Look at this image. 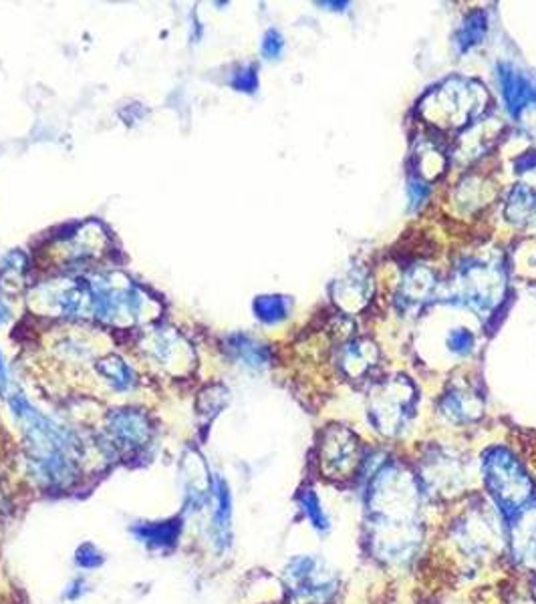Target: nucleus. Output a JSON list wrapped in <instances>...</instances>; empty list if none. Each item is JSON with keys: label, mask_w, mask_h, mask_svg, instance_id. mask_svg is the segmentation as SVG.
I'll return each instance as SVG.
<instances>
[{"label": "nucleus", "mask_w": 536, "mask_h": 604, "mask_svg": "<svg viewBox=\"0 0 536 604\" xmlns=\"http://www.w3.org/2000/svg\"><path fill=\"white\" fill-rule=\"evenodd\" d=\"M11 407L23 425L33 476L45 488H69L79 478L81 451L77 437L39 413L23 395H15Z\"/></svg>", "instance_id": "f257e3e1"}, {"label": "nucleus", "mask_w": 536, "mask_h": 604, "mask_svg": "<svg viewBox=\"0 0 536 604\" xmlns=\"http://www.w3.org/2000/svg\"><path fill=\"white\" fill-rule=\"evenodd\" d=\"M482 474L490 496L508 518L518 516L534 498V482L506 447H492L484 453Z\"/></svg>", "instance_id": "f03ea898"}, {"label": "nucleus", "mask_w": 536, "mask_h": 604, "mask_svg": "<svg viewBox=\"0 0 536 604\" xmlns=\"http://www.w3.org/2000/svg\"><path fill=\"white\" fill-rule=\"evenodd\" d=\"M93 317L107 325H131L142 321L150 300L138 286L127 278L115 274H103L89 282Z\"/></svg>", "instance_id": "7ed1b4c3"}, {"label": "nucleus", "mask_w": 536, "mask_h": 604, "mask_svg": "<svg viewBox=\"0 0 536 604\" xmlns=\"http://www.w3.org/2000/svg\"><path fill=\"white\" fill-rule=\"evenodd\" d=\"M486 99L482 85L466 79H450L428 95L422 103V111L430 121L442 127H462L484 111Z\"/></svg>", "instance_id": "20e7f679"}, {"label": "nucleus", "mask_w": 536, "mask_h": 604, "mask_svg": "<svg viewBox=\"0 0 536 604\" xmlns=\"http://www.w3.org/2000/svg\"><path fill=\"white\" fill-rule=\"evenodd\" d=\"M287 590L297 604H327L339 590V578L319 556H295L285 568Z\"/></svg>", "instance_id": "39448f33"}, {"label": "nucleus", "mask_w": 536, "mask_h": 604, "mask_svg": "<svg viewBox=\"0 0 536 604\" xmlns=\"http://www.w3.org/2000/svg\"><path fill=\"white\" fill-rule=\"evenodd\" d=\"M416 401L414 385L406 377L389 379L375 387L369 399V415L383 435H397L410 421Z\"/></svg>", "instance_id": "423d86ee"}, {"label": "nucleus", "mask_w": 536, "mask_h": 604, "mask_svg": "<svg viewBox=\"0 0 536 604\" xmlns=\"http://www.w3.org/2000/svg\"><path fill=\"white\" fill-rule=\"evenodd\" d=\"M321 468L327 478L347 480L361 472L365 456L361 453V441L357 435L341 425H333L325 429L321 441Z\"/></svg>", "instance_id": "0eeeda50"}, {"label": "nucleus", "mask_w": 536, "mask_h": 604, "mask_svg": "<svg viewBox=\"0 0 536 604\" xmlns=\"http://www.w3.org/2000/svg\"><path fill=\"white\" fill-rule=\"evenodd\" d=\"M35 298L45 302L47 311L61 317H93L91 288L83 280H57L43 286Z\"/></svg>", "instance_id": "6e6552de"}, {"label": "nucleus", "mask_w": 536, "mask_h": 604, "mask_svg": "<svg viewBox=\"0 0 536 604\" xmlns=\"http://www.w3.org/2000/svg\"><path fill=\"white\" fill-rule=\"evenodd\" d=\"M107 431L117 447L136 451L150 443L154 427L140 409H115L107 415Z\"/></svg>", "instance_id": "1a4fd4ad"}, {"label": "nucleus", "mask_w": 536, "mask_h": 604, "mask_svg": "<svg viewBox=\"0 0 536 604\" xmlns=\"http://www.w3.org/2000/svg\"><path fill=\"white\" fill-rule=\"evenodd\" d=\"M502 290V278L494 268L486 264L466 266L460 276V296L470 307L482 311L496 305V296Z\"/></svg>", "instance_id": "9d476101"}, {"label": "nucleus", "mask_w": 536, "mask_h": 604, "mask_svg": "<svg viewBox=\"0 0 536 604\" xmlns=\"http://www.w3.org/2000/svg\"><path fill=\"white\" fill-rule=\"evenodd\" d=\"M498 81L502 89V97L506 101V109L512 117H518L528 103L536 101L534 85L512 65H498Z\"/></svg>", "instance_id": "9b49d317"}, {"label": "nucleus", "mask_w": 536, "mask_h": 604, "mask_svg": "<svg viewBox=\"0 0 536 604\" xmlns=\"http://www.w3.org/2000/svg\"><path fill=\"white\" fill-rule=\"evenodd\" d=\"M131 534L150 550L170 552L178 546L182 534V518L174 516L158 522H140L131 528Z\"/></svg>", "instance_id": "f8f14e48"}, {"label": "nucleus", "mask_w": 536, "mask_h": 604, "mask_svg": "<svg viewBox=\"0 0 536 604\" xmlns=\"http://www.w3.org/2000/svg\"><path fill=\"white\" fill-rule=\"evenodd\" d=\"M148 351L150 355L162 363V367L178 369L180 365H186L190 361V345L172 331H158L148 339Z\"/></svg>", "instance_id": "ddd939ff"}, {"label": "nucleus", "mask_w": 536, "mask_h": 604, "mask_svg": "<svg viewBox=\"0 0 536 604\" xmlns=\"http://www.w3.org/2000/svg\"><path fill=\"white\" fill-rule=\"evenodd\" d=\"M212 538L214 544L224 550L230 546L232 538V498L228 484L222 478L214 480V496H212Z\"/></svg>", "instance_id": "4468645a"}, {"label": "nucleus", "mask_w": 536, "mask_h": 604, "mask_svg": "<svg viewBox=\"0 0 536 604\" xmlns=\"http://www.w3.org/2000/svg\"><path fill=\"white\" fill-rule=\"evenodd\" d=\"M373 290L371 278L367 272L361 270H351L349 274L343 276V280H339L335 284V300L339 302V307L353 313L357 309H361L365 302L369 300Z\"/></svg>", "instance_id": "2eb2a0df"}, {"label": "nucleus", "mask_w": 536, "mask_h": 604, "mask_svg": "<svg viewBox=\"0 0 536 604\" xmlns=\"http://www.w3.org/2000/svg\"><path fill=\"white\" fill-rule=\"evenodd\" d=\"M504 214L518 228H536V192L524 184L514 186L508 194Z\"/></svg>", "instance_id": "dca6fc26"}, {"label": "nucleus", "mask_w": 536, "mask_h": 604, "mask_svg": "<svg viewBox=\"0 0 536 604\" xmlns=\"http://www.w3.org/2000/svg\"><path fill=\"white\" fill-rule=\"evenodd\" d=\"M377 365V349L369 341H351L341 351V369L349 379L365 377Z\"/></svg>", "instance_id": "f3484780"}, {"label": "nucleus", "mask_w": 536, "mask_h": 604, "mask_svg": "<svg viewBox=\"0 0 536 604\" xmlns=\"http://www.w3.org/2000/svg\"><path fill=\"white\" fill-rule=\"evenodd\" d=\"M440 409L442 413L454 421V423H472L476 421L484 407H482V401L480 397H476L474 393L470 391H462V389H452L448 391L444 397H442V403H440Z\"/></svg>", "instance_id": "a211bd4d"}, {"label": "nucleus", "mask_w": 536, "mask_h": 604, "mask_svg": "<svg viewBox=\"0 0 536 604\" xmlns=\"http://www.w3.org/2000/svg\"><path fill=\"white\" fill-rule=\"evenodd\" d=\"M518 516L520 528L514 534V552L520 564L536 574V510L524 508Z\"/></svg>", "instance_id": "6ab92c4d"}, {"label": "nucleus", "mask_w": 536, "mask_h": 604, "mask_svg": "<svg viewBox=\"0 0 536 604\" xmlns=\"http://www.w3.org/2000/svg\"><path fill=\"white\" fill-rule=\"evenodd\" d=\"M97 369L117 391H127L133 387V383H136V375H133L131 367L121 357L115 355L105 357L97 363Z\"/></svg>", "instance_id": "aec40b11"}, {"label": "nucleus", "mask_w": 536, "mask_h": 604, "mask_svg": "<svg viewBox=\"0 0 536 604\" xmlns=\"http://www.w3.org/2000/svg\"><path fill=\"white\" fill-rule=\"evenodd\" d=\"M228 349L238 361H242L244 365H250V367H262L268 361L266 347L254 343L252 339H248L244 335L228 337Z\"/></svg>", "instance_id": "412c9836"}, {"label": "nucleus", "mask_w": 536, "mask_h": 604, "mask_svg": "<svg viewBox=\"0 0 536 604\" xmlns=\"http://www.w3.org/2000/svg\"><path fill=\"white\" fill-rule=\"evenodd\" d=\"M486 29H488V21H486V15L482 11H476V13L468 15V19L464 21L462 29L456 35L458 49L462 53H466L468 49H472L474 45H478L484 39Z\"/></svg>", "instance_id": "4be33fe9"}, {"label": "nucleus", "mask_w": 536, "mask_h": 604, "mask_svg": "<svg viewBox=\"0 0 536 604\" xmlns=\"http://www.w3.org/2000/svg\"><path fill=\"white\" fill-rule=\"evenodd\" d=\"M254 313L262 323H279L287 317L289 305L285 296H258L254 300Z\"/></svg>", "instance_id": "5701e85b"}, {"label": "nucleus", "mask_w": 536, "mask_h": 604, "mask_svg": "<svg viewBox=\"0 0 536 604\" xmlns=\"http://www.w3.org/2000/svg\"><path fill=\"white\" fill-rule=\"evenodd\" d=\"M436 290V276L428 268H416L410 272L404 284V292L410 300H424L430 298Z\"/></svg>", "instance_id": "b1692460"}, {"label": "nucleus", "mask_w": 536, "mask_h": 604, "mask_svg": "<svg viewBox=\"0 0 536 604\" xmlns=\"http://www.w3.org/2000/svg\"><path fill=\"white\" fill-rule=\"evenodd\" d=\"M297 500H299V506H301L303 514L311 522V526L319 532H327L329 530V516L325 514L319 496L313 490H303Z\"/></svg>", "instance_id": "393cba45"}, {"label": "nucleus", "mask_w": 536, "mask_h": 604, "mask_svg": "<svg viewBox=\"0 0 536 604\" xmlns=\"http://www.w3.org/2000/svg\"><path fill=\"white\" fill-rule=\"evenodd\" d=\"M75 562H77V566L83 568V570H93V568H99V566L105 562V556H103V552H101L95 544L85 542V544H81V546L77 548V552H75Z\"/></svg>", "instance_id": "a878e982"}, {"label": "nucleus", "mask_w": 536, "mask_h": 604, "mask_svg": "<svg viewBox=\"0 0 536 604\" xmlns=\"http://www.w3.org/2000/svg\"><path fill=\"white\" fill-rule=\"evenodd\" d=\"M448 347L456 355H468L474 347V335L468 329H456L448 337Z\"/></svg>", "instance_id": "bb28decb"}, {"label": "nucleus", "mask_w": 536, "mask_h": 604, "mask_svg": "<svg viewBox=\"0 0 536 604\" xmlns=\"http://www.w3.org/2000/svg\"><path fill=\"white\" fill-rule=\"evenodd\" d=\"M232 85L238 89V91H246V93H252L258 85V77H256V67H244L240 69L234 79H232Z\"/></svg>", "instance_id": "cd10ccee"}, {"label": "nucleus", "mask_w": 536, "mask_h": 604, "mask_svg": "<svg viewBox=\"0 0 536 604\" xmlns=\"http://www.w3.org/2000/svg\"><path fill=\"white\" fill-rule=\"evenodd\" d=\"M283 45H285V43H283L281 33H277V31H268V33L264 35V41H262V53H264L266 59H275V57L281 55Z\"/></svg>", "instance_id": "c85d7f7f"}, {"label": "nucleus", "mask_w": 536, "mask_h": 604, "mask_svg": "<svg viewBox=\"0 0 536 604\" xmlns=\"http://www.w3.org/2000/svg\"><path fill=\"white\" fill-rule=\"evenodd\" d=\"M514 166H516V172H518V174L536 170V151H526V154H522V156L516 160Z\"/></svg>", "instance_id": "c756f323"}, {"label": "nucleus", "mask_w": 536, "mask_h": 604, "mask_svg": "<svg viewBox=\"0 0 536 604\" xmlns=\"http://www.w3.org/2000/svg\"><path fill=\"white\" fill-rule=\"evenodd\" d=\"M87 592V582L83 578H75L67 588H65V598L67 600H79Z\"/></svg>", "instance_id": "7c9ffc66"}, {"label": "nucleus", "mask_w": 536, "mask_h": 604, "mask_svg": "<svg viewBox=\"0 0 536 604\" xmlns=\"http://www.w3.org/2000/svg\"><path fill=\"white\" fill-rule=\"evenodd\" d=\"M408 190H410V198H412L414 206L422 204V202L426 200V196H428V188H426V184H424V182H418V180H412Z\"/></svg>", "instance_id": "2f4dec72"}, {"label": "nucleus", "mask_w": 536, "mask_h": 604, "mask_svg": "<svg viewBox=\"0 0 536 604\" xmlns=\"http://www.w3.org/2000/svg\"><path fill=\"white\" fill-rule=\"evenodd\" d=\"M7 317V309L0 305V321H5ZM7 387V373H5V365H3V357H0V391H5Z\"/></svg>", "instance_id": "473e14b6"}]
</instances>
